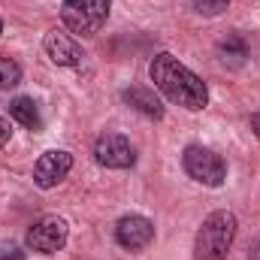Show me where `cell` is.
Wrapping results in <instances>:
<instances>
[{
	"mask_svg": "<svg viewBox=\"0 0 260 260\" xmlns=\"http://www.w3.org/2000/svg\"><path fill=\"white\" fill-rule=\"evenodd\" d=\"M43 49L58 67H82V61H85L82 46L73 37H67L64 30H49L43 40Z\"/></svg>",
	"mask_w": 260,
	"mask_h": 260,
	"instance_id": "9",
	"label": "cell"
},
{
	"mask_svg": "<svg viewBox=\"0 0 260 260\" xmlns=\"http://www.w3.org/2000/svg\"><path fill=\"white\" fill-rule=\"evenodd\" d=\"M27 248L30 251H40V254H55L61 251L67 242V224L58 215H46L40 218L30 230H27Z\"/></svg>",
	"mask_w": 260,
	"mask_h": 260,
	"instance_id": "5",
	"label": "cell"
},
{
	"mask_svg": "<svg viewBox=\"0 0 260 260\" xmlns=\"http://www.w3.org/2000/svg\"><path fill=\"white\" fill-rule=\"evenodd\" d=\"M251 130L257 133V139H260V112H254V115H251Z\"/></svg>",
	"mask_w": 260,
	"mask_h": 260,
	"instance_id": "17",
	"label": "cell"
},
{
	"mask_svg": "<svg viewBox=\"0 0 260 260\" xmlns=\"http://www.w3.org/2000/svg\"><path fill=\"white\" fill-rule=\"evenodd\" d=\"M21 82V67L12 58H0V88H15Z\"/></svg>",
	"mask_w": 260,
	"mask_h": 260,
	"instance_id": "13",
	"label": "cell"
},
{
	"mask_svg": "<svg viewBox=\"0 0 260 260\" xmlns=\"http://www.w3.org/2000/svg\"><path fill=\"white\" fill-rule=\"evenodd\" d=\"M94 157L100 167H109V170H127L136 164V151H133L130 139L121 133H103L94 142Z\"/></svg>",
	"mask_w": 260,
	"mask_h": 260,
	"instance_id": "6",
	"label": "cell"
},
{
	"mask_svg": "<svg viewBox=\"0 0 260 260\" xmlns=\"http://www.w3.org/2000/svg\"><path fill=\"white\" fill-rule=\"evenodd\" d=\"M0 30H3V21H0Z\"/></svg>",
	"mask_w": 260,
	"mask_h": 260,
	"instance_id": "19",
	"label": "cell"
},
{
	"mask_svg": "<svg viewBox=\"0 0 260 260\" xmlns=\"http://www.w3.org/2000/svg\"><path fill=\"white\" fill-rule=\"evenodd\" d=\"M61 18L76 37H94L109 18V0H64Z\"/></svg>",
	"mask_w": 260,
	"mask_h": 260,
	"instance_id": "3",
	"label": "cell"
},
{
	"mask_svg": "<svg viewBox=\"0 0 260 260\" xmlns=\"http://www.w3.org/2000/svg\"><path fill=\"white\" fill-rule=\"evenodd\" d=\"M9 136H12V127H9V121H6V118H0V148L9 142Z\"/></svg>",
	"mask_w": 260,
	"mask_h": 260,
	"instance_id": "16",
	"label": "cell"
},
{
	"mask_svg": "<svg viewBox=\"0 0 260 260\" xmlns=\"http://www.w3.org/2000/svg\"><path fill=\"white\" fill-rule=\"evenodd\" d=\"M148 76H151L154 88L176 106H185V109L197 112L209 103V91H206L203 79L197 73H191L179 58H173L170 52L154 55V61L148 67Z\"/></svg>",
	"mask_w": 260,
	"mask_h": 260,
	"instance_id": "1",
	"label": "cell"
},
{
	"mask_svg": "<svg viewBox=\"0 0 260 260\" xmlns=\"http://www.w3.org/2000/svg\"><path fill=\"white\" fill-rule=\"evenodd\" d=\"M121 97H124V103H130L136 112H142L148 118H164V106L154 97V91H148V88H127Z\"/></svg>",
	"mask_w": 260,
	"mask_h": 260,
	"instance_id": "10",
	"label": "cell"
},
{
	"mask_svg": "<svg viewBox=\"0 0 260 260\" xmlns=\"http://www.w3.org/2000/svg\"><path fill=\"white\" fill-rule=\"evenodd\" d=\"M70 170H73V154H70V151H61V148H52V151H46V154L37 160V167H34V182H37L43 191H49V188H55V185L64 182Z\"/></svg>",
	"mask_w": 260,
	"mask_h": 260,
	"instance_id": "7",
	"label": "cell"
},
{
	"mask_svg": "<svg viewBox=\"0 0 260 260\" xmlns=\"http://www.w3.org/2000/svg\"><path fill=\"white\" fill-rule=\"evenodd\" d=\"M182 164H185V173H188L194 182L206 185V188H218V185H224V179H227V164H224L215 151H209V148H203V145H188Z\"/></svg>",
	"mask_w": 260,
	"mask_h": 260,
	"instance_id": "4",
	"label": "cell"
},
{
	"mask_svg": "<svg viewBox=\"0 0 260 260\" xmlns=\"http://www.w3.org/2000/svg\"><path fill=\"white\" fill-rule=\"evenodd\" d=\"M218 58H221L224 64H230V67H239L245 58H248V46H245L239 37H227V40L218 46Z\"/></svg>",
	"mask_w": 260,
	"mask_h": 260,
	"instance_id": "12",
	"label": "cell"
},
{
	"mask_svg": "<svg viewBox=\"0 0 260 260\" xmlns=\"http://www.w3.org/2000/svg\"><path fill=\"white\" fill-rule=\"evenodd\" d=\"M0 260H24V251H21L18 245H12V242H9V245H3V248H0Z\"/></svg>",
	"mask_w": 260,
	"mask_h": 260,
	"instance_id": "15",
	"label": "cell"
},
{
	"mask_svg": "<svg viewBox=\"0 0 260 260\" xmlns=\"http://www.w3.org/2000/svg\"><path fill=\"white\" fill-rule=\"evenodd\" d=\"M151 239H154V227L142 215H124L115 227V242L127 251H142L145 245H151Z\"/></svg>",
	"mask_w": 260,
	"mask_h": 260,
	"instance_id": "8",
	"label": "cell"
},
{
	"mask_svg": "<svg viewBox=\"0 0 260 260\" xmlns=\"http://www.w3.org/2000/svg\"><path fill=\"white\" fill-rule=\"evenodd\" d=\"M194 6L200 15H221L230 6V0H194Z\"/></svg>",
	"mask_w": 260,
	"mask_h": 260,
	"instance_id": "14",
	"label": "cell"
},
{
	"mask_svg": "<svg viewBox=\"0 0 260 260\" xmlns=\"http://www.w3.org/2000/svg\"><path fill=\"white\" fill-rule=\"evenodd\" d=\"M9 115H12L18 124H24V127H30V130H40V127H43L40 109H37V103H34L30 97H15V100L9 103Z\"/></svg>",
	"mask_w": 260,
	"mask_h": 260,
	"instance_id": "11",
	"label": "cell"
},
{
	"mask_svg": "<svg viewBox=\"0 0 260 260\" xmlns=\"http://www.w3.org/2000/svg\"><path fill=\"white\" fill-rule=\"evenodd\" d=\"M251 260H260V242L254 245V248H251Z\"/></svg>",
	"mask_w": 260,
	"mask_h": 260,
	"instance_id": "18",
	"label": "cell"
},
{
	"mask_svg": "<svg viewBox=\"0 0 260 260\" xmlns=\"http://www.w3.org/2000/svg\"><path fill=\"white\" fill-rule=\"evenodd\" d=\"M236 239V215L233 212H212L203 227L197 230L194 260H227V251Z\"/></svg>",
	"mask_w": 260,
	"mask_h": 260,
	"instance_id": "2",
	"label": "cell"
}]
</instances>
